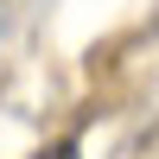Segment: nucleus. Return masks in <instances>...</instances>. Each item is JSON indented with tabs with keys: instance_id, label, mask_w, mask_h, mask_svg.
Listing matches in <instances>:
<instances>
[{
	"instance_id": "1",
	"label": "nucleus",
	"mask_w": 159,
	"mask_h": 159,
	"mask_svg": "<svg viewBox=\"0 0 159 159\" xmlns=\"http://www.w3.org/2000/svg\"><path fill=\"white\" fill-rule=\"evenodd\" d=\"M32 159H83V140L64 134V140H51V147H45V153H32Z\"/></svg>"
},
{
	"instance_id": "2",
	"label": "nucleus",
	"mask_w": 159,
	"mask_h": 159,
	"mask_svg": "<svg viewBox=\"0 0 159 159\" xmlns=\"http://www.w3.org/2000/svg\"><path fill=\"white\" fill-rule=\"evenodd\" d=\"M0 25H7V0H0Z\"/></svg>"
}]
</instances>
